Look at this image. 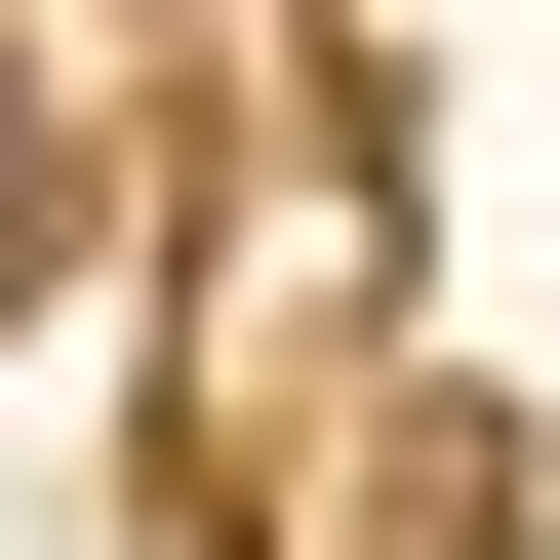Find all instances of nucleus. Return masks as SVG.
Instances as JSON below:
<instances>
[{"instance_id":"f257e3e1","label":"nucleus","mask_w":560,"mask_h":560,"mask_svg":"<svg viewBox=\"0 0 560 560\" xmlns=\"http://www.w3.org/2000/svg\"><path fill=\"white\" fill-rule=\"evenodd\" d=\"M0 161H40V120H0Z\"/></svg>"}]
</instances>
